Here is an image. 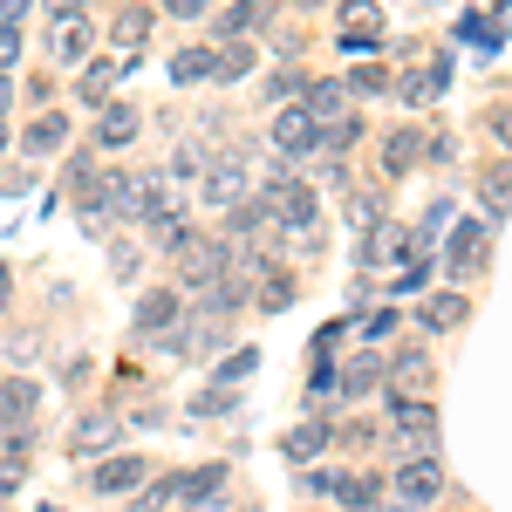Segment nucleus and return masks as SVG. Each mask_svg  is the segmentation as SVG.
Wrapping results in <instances>:
<instances>
[{
  "label": "nucleus",
  "instance_id": "nucleus-23",
  "mask_svg": "<svg viewBox=\"0 0 512 512\" xmlns=\"http://www.w3.org/2000/svg\"><path fill=\"white\" fill-rule=\"evenodd\" d=\"M376 226H383V205H376V198H355V205H349V233L369 239Z\"/></svg>",
  "mask_w": 512,
  "mask_h": 512
},
{
  "label": "nucleus",
  "instance_id": "nucleus-3",
  "mask_svg": "<svg viewBox=\"0 0 512 512\" xmlns=\"http://www.w3.org/2000/svg\"><path fill=\"white\" fill-rule=\"evenodd\" d=\"M274 151H280V158H294V164L315 158V151H321V123L308 117V110H280V117H274Z\"/></svg>",
  "mask_w": 512,
  "mask_h": 512
},
{
  "label": "nucleus",
  "instance_id": "nucleus-38",
  "mask_svg": "<svg viewBox=\"0 0 512 512\" xmlns=\"http://www.w3.org/2000/svg\"><path fill=\"white\" fill-rule=\"evenodd\" d=\"M355 89H362V96H383V89H390V82H383V69H355Z\"/></svg>",
  "mask_w": 512,
  "mask_h": 512
},
{
  "label": "nucleus",
  "instance_id": "nucleus-8",
  "mask_svg": "<svg viewBox=\"0 0 512 512\" xmlns=\"http://www.w3.org/2000/svg\"><path fill=\"white\" fill-rule=\"evenodd\" d=\"M117 437H123V424L110 417V410H89L76 431H69V451H76V458H103V451H110Z\"/></svg>",
  "mask_w": 512,
  "mask_h": 512
},
{
  "label": "nucleus",
  "instance_id": "nucleus-47",
  "mask_svg": "<svg viewBox=\"0 0 512 512\" xmlns=\"http://www.w3.org/2000/svg\"><path fill=\"white\" fill-rule=\"evenodd\" d=\"M7 287H14V280H7V267H0V308H7Z\"/></svg>",
  "mask_w": 512,
  "mask_h": 512
},
{
  "label": "nucleus",
  "instance_id": "nucleus-1",
  "mask_svg": "<svg viewBox=\"0 0 512 512\" xmlns=\"http://www.w3.org/2000/svg\"><path fill=\"white\" fill-rule=\"evenodd\" d=\"M233 274V246H226V239H185V246H178V280H185V294H205V287H212V280H226Z\"/></svg>",
  "mask_w": 512,
  "mask_h": 512
},
{
  "label": "nucleus",
  "instance_id": "nucleus-10",
  "mask_svg": "<svg viewBox=\"0 0 512 512\" xmlns=\"http://www.w3.org/2000/svg\"><path fill=\"white\" fill-rule=\"evenodd\" d=\"M35 403H41V390L28 376L0 383V431H28V424H35Z\"/></svg>",
  "mask_w": 512,
  "mask_h": 512
},
{
  "label": "nucleus",
  "instance_id": "nucleus-7",
  "mask_svg": "<svg viewBox=\"0 0 512 512\" xmlns=\"http://www.w3.org/2000/svg\"><path fill=\"white\" fill-rule=\"evenodd\" d=\"M178 315H185V287H151V294L137 301V328H144V335L178 328Z\"/></svg>",
  "mask_w": 512,
  "mask_h": 512
},
{
  "label": "nucleus",
  "instance_id": "nucleus-24",
  "mask_svg": "<svg viewBox=\"0 0 512 512\" xmlns=\"http://www.w3.org/2000/svg\"><path fill=\"white\" fill-rule=\"evenodd\" d=\"M260 7H267V0H233V7H226V21H212V28H219V35H239V28H253V14H260Z\"/></svg>",
  "mask_w": 512,
  "mask_h": 512
},
{
  "label": "nucleus",
  "instance_id": "nucleus-18",
  "mask_svg": "<svg viewBox=\"0 0 512 512\" xmlns=\"http://www.w3.org/2000/svg\"><path fill=\"white\" fill-rule=\"evenodd\" d=\"M328 444H335V431H328V424H294V431L280 437V451H287V458H321Z\"/></svg>",
  "mask_w": 512,
  "mask_h": 512
},
{
  "label": "nucleus",
  "instance_id": "nucleus-4",
  "mask_svg": "<svg viewBox=\"0 0 512 512\" xmlns=\"http://www.w3.org/2000/svg\"><path fill=\"white\" fill-rule=\"evenodd\" d=\"M301 110L321 123V130H335V123H349V82H335V76H321L308 82V96H301Z\"/></svg>",
  "mask_w": 512,
  "mask_h": 512
},
{
  "label": "nucleus",
  "instance_id": "nucleus-16",
  "mask_svg": "<svg viewBox=\"0 0 512 512\" xmlns=\"http://www.w3.org/2000/svg\"><path fill=\"white\" fill-rule=\"evenodd\" d=\"M417 321H424L431 335H451V328L465 321V294H458V287H451V294H431V301L417 308Z\"/></svg>",
  "mask_w": 512,
  "mask_h": 512
},
{
  "label": "nucleus",
  "instance_id": "nucleus-12",
  "mask_svg": "<svg viewBox=\"0 0 512 512\" xmlns=\"http://www.w3.org/2000/svg\"><path fill=\"white\" fill-rule=\"evenodd\" d=\"M239 192H246V164L239 158H219L212 171H205V205H226V212H233Z\"/></svg>",
  "mask_w": 512,
  "mask_h": 512
},
{
  "label": "nucleus",
  "instance_id": "nucleus-46",
  "mask_svg": "<svg viewBox=\"0 0 512 512\" xmlns=\"http://www.w3.org/2000/svg\"><path fill=\"white\" fill-rule=\"evenodd\" d=\"M499 28H506V35H512V0H499Z\"/></svg>",
  "mask_w": 512,
  "mask_h": 512
},
{
  "label": "nucleus",
  "instance_id": "nucleus-15",
  "mask_svg": "<svg viewBox=\"0 0 512 512\" xmlns=\"http://www.w3.org/2000/svg\"><path fill=\"white\" fill-rule=\"evenodd\" d=\"M89 485H96V492H110V499H117V492H137V485H144V458H103Z\"/></svg>",
  "mask_w": 512,
  "mask_h": 512
},
{
  "label": "nucleus",
  "instance_id": "nucleus-28",
  "mask_svg": "<svg viewBox=\"0 0 512 512\" xmlns=\"http://www.w3.org/2000/svg\"><path fill=\"white\" fill-rule=\"evenodd\" d=\"M485 212H512V178H506V171L485 178Z\"/></svg>",
  "mask_w": 512,
  "mask_h": 512
},
{
  "label": "nucleus",
  "instance_id": "nucleus-26",
  "mask_svg": "<svg viewBox=\"0 0 512 512\" xmlns=\"http://www.w3.org/2000/svg\"><path fill=\"white\" fill-rule=\"evenodd\" d=\"M205 171H212V164L198 158L192 144H178V151H171V178H185V185H192V178H205Z\"/></svg>",
  "mask_w": 512,
  "mask_h": 512
},
{
  "label": "nucleus",
  "instance_id": "nucleus-32",
  "mask_svg": "<svg viewBox=\"0 0 512 512\" xmlns=\"http://www.w3.org/2000/svg\"><path fill=\"white\" fill-rule=\"evenodd\" d=\"M171 499H178V478H164V485H151V492L137 499V512H164Z\"/></svg>",
  "mask_w": 512,
  "mask_h": 512
},
{
  "label": "nucleus",
  "instance_id": "nucleus-35",
  "mask_svg": "<svg viewBox=\"0 0 512 512\" xmlns=\"http://www.w3.org/2000/svg\"><path fill=\"white\" fill-rule=\"evenodd\" d=\"M14 55H21V28H14V21H0V76H7V62H14Z\"/></svg>",
  "mask_w": 512,
  "mask_h": 512
},
{
  "label": "nucleus",
  "instance_id": "nucleus-11",
  "mask_svg": "<svg viewBox=\"0 0 512 512\" xmlns=\"http://www.w3.org/2000/svg\"><path fill=\"white\" fill-rule=\"evenodd\" d=\"M390 424H396V431H410L417 444H437V410H431V403H410L403 390L390 396Z\"/></svg>",
  "mask_w": 512,
  "mask_h": 512
},
{
  "label": "nucleus",
  "instance_id": "nucleus-20",
  "mask_svg": "<svg viewBox=\"0 0 512 512\" xmlns=\"http://www.w3.org/2000/svg\"><path fill=\"white\" fill-rule=\"evenodd\" d=\"M96 137H103L110 151L130 144V137H137V110H130V103H103V130H96Z\"/></svg>",
  "mask_w": 512,
  "mask_h": 512
},
{
  "label": "nucleus",
  "instance_id": "nucleus-31",
  "mask_svg": "<svg viewBox=\"0 0 512 512\" xmlns=\"http://www.w3.org/2000/svg\"><path fill=\"white\" fill-rule=\"evenodd\" d=\"M424 280H431V260H410V267L396 274V287H390V294H417Z\"/></svg>",
  "mask_w": 512,
  "mask_h": 512
},
{
  "label": "nucleus",
  "instance_id": "nucleus-19",
  "mask_svg": "<svg viewBox=\"0 0 512 512\" xmlns=\"http://www.w3.org/2000/svg\"><path fill=\"white\" fill-rule=\"evenodd\" d=\"M212 342H219V335H212V328H192V321H185V328H164V335H158L164 355H205Z\"/></svg>",
  "mask_w": 512,
  "mask_h": 512
},
{
  "label": "nucleus",
  "instance_id": "nucleus-21",
  "mask_svg": "<svg viewBox=\"0 0 512 512\" xmlns=\"http://www.w3.org/2000/svg\"><path fill=\"white\" fill-rule=\"evenodd\" d=\"M110 82H117V62H89L76 82V96L82 103H110Z\"/></svg>",
  "mask_w": 512,
  "mask_h": 512
},
{
  "label": "nucleus",
  "instance_id": "nucleus-33",
  "mask_svg": "<svg viewBox=\"0 0 512 512\" xmlns=\"http://www.w3.org/2000/svg\"><path fill=\"white\" fill-rule=\"evenodd\" d=\"M424 376H431L424 355H396V383H424Z\"/></svg>",
  "mask_w": 512,
  "mask_h": 512
},
{
  "label": "nucleus",
  "instance_id": "nucleus-22",
  "mask_svg": "<svg viewBox=\"0 0 512 512\" xmlns=\"http://www.w3.org/2000/svg\"><path fill=\"white\" fill-rule=\"evenodd\" d=\"M417 151H424V144H417V130H396L390 144H383V164H390V171H410Z\"/></svg>",
  "mask_w": 512,
  "mask_h": 512
},
{
  "label": "nucleus",
  "instance_id": "nucleus-42",
  "mask_svg": "<svg viewBox=\"0 0 512 512\" xmlns=\"http://www.w3.org/2000/svg\"><path fill=\"white\" fill-rule=\"evenodd\" d=\"M35 349H41L35 335H14V342H7V355H14V362H35Z\"/></svg>",
  "mask_w": 512,
  "mask_h": 512
},
{
  "label": "nucleus",
  "instance_id": "nucleus-30",
  "mask_svg": "<svg viewBox=\"0 0 512 512\" xmlns=\"http://www.w3.org/2000/svg\"><path fill=\"white\" fill-rule=\"evenodd\" d=\"M144 28H151V14H144V7H130V14L117 21V41H123V48H137V41H144Z\"/></svg>",
  "mask_w": 512,
  "mask_h": 512
},
{
  "label": "nucleus",
  "instance_id": "nucleus-39",
  "mask_svg": "<svg viewBox=\"0 0 512 512\" xmlns=\"http://www.w3.org/2000/svg\"><path fill=\"white\" fill-rule=\"evenodd\" d=\"M362 335H369V342H390V335H396V315H369V321H362Z\"/></svg>",
  "mask_w": 512,
  "mask_h": 512
},
{
  "label": "nucleus",
  "instance_id": "nucleus-48",
  "mask_svg": "<svg viewBox=\"0 0 512 512\" xmlns=\"http://www.w3.org/2000/svg\"><path fill=\"white\" fill-rule=\"evenodd\" d=\"M7 96H14V82H7V76H0V110H7Z\"/></svg>",
  "mask_w": 512,
  "mask_h": 512
},
{
  "label": "nucleus",
  "instance_id": "nucleus-29",
  "mask_svg": "<svg viewBox=\"0 0 512 512\" xmlns=\"http://www.w3.org/2000/svg\"><path fill=\"white\" fill-rule=\"evenodd\" d=\"M253 362H260V355H253V349L226 355V362H219V383H246V376H253Z\"/></svg>",
  "mask_w": 512,
  "mask_h": 512
},
{
  "label": "nucleus",
  "instance_id": "nucleus-49",
  "mask_svg": "<svg viewBox=\"0 0 512 512\" xmlns=\"http://www.w3.org/2000/svg\"><path fill=\"white\" fill-rule=\"evenodd\" d=\"M0 151H7V117H0Z\"/></svg>",
  "mask_w": 512,
  "mask_h": 512
},
{
  "label": "nucleus",
  "instance_id": "nucleus-50",
  "mask_svg": "<svg viewBox=\"0 0 512 512\" xmlns=\"http://www.w3.org/2000/svg\"><path fill=\"white\" fill-rule=\"evenodd\" d=\"M301 7H328V0H301Z\"/></svg>",
  "mask_w": 512,
  "mask_h": 512
},
{
  "label": "nucleus",
  "instance_id": "nucleus-41",
  "mask_svg": "<svg viewBox=\"0 0 512 512\" xmlns=\"http://www.w3.org/2000/svg\"><path fill=\"white\" fill-rule=\"evenodd\" d=\"M164 7H171V14H178V21H198V14H205V7H212V0H164Z\"/></svg>",
  "mask_w": 512,
  "mask_h": 512
},
{
  "label": "nucleus",
  "instance_id": "nucleus-34",
  "mask_svg": "<svg viewBox=\"0 0 512 512\" xmlns=\"http://www.w3.org/2000/svg\"><path fill=\"white\" fill-rule=\"evenodd\" d=\"M260 308H267V315H280V308H287V274H267V294H260Z\"/></svg>",
  "mask_w": 512,
  "mask_h": 512
},
{
  "label": "nucleus",
  "instance_id": "nucleus-25",
  "mask_svg": "<svg viewBox=\"0 0 512 512\" xmlns=\"http://www.w3.org/2000/svg\"><path fill=\"white\" fill-rule=\"evenodd\" d=\"M239 76H253V48H246V41L219 55V82H239Z\"/></svg>",
  "mask_w": 512,
  "mask_h": 512
},
{
  "label": "nucleus",
  "instance_id": "nucleus-40",
  "mask_svg": "<svg viewBox=\"0 0 512 512\" xmlns=\"http://www.w3.org/2000/svg\"><path fill=\"white\" fill-rule=\"evenodd\" d=\"M458 35H465V41H485V48H492V28H485V14H465V21H458Z\"/></svg>",
  "mask_w": 512,
  "mask_h": 512
},
{
  "label": "nucleus",
  "instance_id": "nucleus-17",
  "mask_svg": "<svg viewBox=\"0 0 512 512\" xmlns=\"http://www.w3.org/2000/svg\"><path fill=\"white\" fill-rule=\"evenodd\" d=\"M376 383H383V362H376V355H355L349 369H342V396H349V403L376 396Z\"/></svg>",
  "mask_w": 512,
  "mask_h": 512
},
{
  "label": "nucleus",
  "instance_id": "nucleus-9",
  "mask_svg": "<svg viewBox=\"0 0 512 512\" xmlns=\"http://www.w3.org/2000/svg\"><path fill=\"white\" fill-rule=\"evenodd\" d=\"M355 260H362V267H383V260H403V267H410V260H417V239L396 233V226H376V233L355 246Z\"/></svg>",
  "mask_w": 512,
  "mask_h": 512
},
{
  "label": "nucleus",
  "instance_id": "nucleus-6",
  "mask_svg": "<svg viewBox=\"0 0 512 512\" xmlns=\"http://www.w3.org/2000/svg\"><path fill=\"white\" fill-rule=\"evenodd\" d=\"M444 260H451V274H478L485 267V226L478 219H458L451 239H444Z\"/></svg>",
  "mask_w": 512,
  "mask_h": 512
},
{
  "label": "nucleus",
  "instance_id": "nucleus-36",
  "mask_svg": "<svg viewBox=\"0 0 512 512\" xmlns=\"http://www.w3.org/2000/svg\"><path fill=\"white\" fill-rule=\"evenodd\" d=\"M192 410H198V417H219V410H233V396H226V383H219V390H205V396L192 403Z\"/></svg>",
  "mask_w": 512,
  "mask_h": 512
},
{
  "label": "nucleus",
  "instance_id": "nucleus-13",
  "mask_svg": "<svg viewBox=\"0 0 512 512\" xmlns=\"http://www.w3.org/2000/svg\"><path fill=\"white\" fill-rule=\"evenodd\" d=\"M62 144H69V117H62V110L35 117V123H28V137H21V151H28V158H55Z\"/></svg>",
  "mask_w": 512,
  "mask_h": 512
},
{
  "label": "nucleus",
  "instance_id": "nucleus-14",
  "mask_svg": "<svg viewBox=\"0 0 512 512\" xmlns=\"http://www.w3.org/2000/svg\"><path fill=\"white\" fill-rule=\"evenodd\" d=\"M171 82H178V89L219 82V55H212V48H178V55H171Z\"/></svg>",
  "mask_w": 512,
  "mask_h": 512
},
{
  "label": "nucleus",
  "instance_id": "nucleus-45",
  "mask_svg": "<svg viewBox=\"0 0 512 512\" xmlns=\"http://www.w3.org/2000/svg\"><path fill=\"white\" fill-rule=\"evenodd\" d=\"M76 7H82V0H48V14H55V21H69Z\"/></svg>",
  "mask_w": 512,
  "mask_h": 512
},
{
  "label": "nucleus",
  "instance_id": "nucleus-44",
  "mask_svg": "<svg viewBox=\"0 0 512 512\" xmlns=\"http://www.w3.org/2000/svg\"><path fill=\"white\" fill-rule=\"evenodd\" d=\"M28 7H35V0H0V21H21Z\"/></svg>",
  "mask_w": 512,
  "mask_h": 512
},
{
  "label": "nucleus",
  "instance_id": "nucleus-2",
  "mask_svg": "<svg viewBox=\"0 0 512 512\" xmlns=\"http://www.w3.org/2000/svg\"><path fill=\"white\" fill-rule=\"evenodd\" d=\"M444 499V465L437 458H403L396 472V512H431Z\"/></svg>",
  "mask_w": 512,
  "mask_h": 512
},
{
  "label": "nucleus",
  "instance_id": "nucleus-43",
  "mask_svg": "<svg viewBox=\"0 0 512 512\" xmlns=\"http://www.w3.org/2000/svg\"><path fill=\"white\" fill-rule=\"evenodd\" d=\"M492 137H499V144L512 151V110H499V117H492Z\"/></svg>",
  "mask_w": 512,
  "mask_h": 512
},
{
  "label": "nucleus",
  "instance_id": "nucleus-5",
  "mask_svg": "<svg viewBox=\"0 0 512 512\" xmlns=\"http://www.w3.org/2000/svg\"><path fill=\"white\" fill-rule=\"evenodd\" d=\"M144 226H151V246H158V253H178V246L192 239V226H185V212L171 205V192H158V198H151Z\"/></svg>",
  "mask_w": 512,
  "mask_h": 512
},
{
  "label": "nucleus",
  "instance_id": "nucleus-37",
  "mask_svg": "<svg viewBox=\"0 0 512 512\" xmlns=\"http://www.w3.org/2000/svg\"><path fill=\"white\" fill-rule=\"evenodd\" d=\"M267 96H308V76H294V69H287V76L267 82Z\"/></svg>",
  "mask_w": 512,
  "mask_h": 512
},
{
  "label": "nucleus",
  "instance_id": "nucleus-27",
  "mask_svg": "<svg viewBox=\"0 0 512 512\" xmlns=\"http://www.w3.org/2000/svg\"><path fill=\"white\" fill-rule=\"evenodd\" d=\"M55 55H62V62H82V55H89V28H62V35H55Z\"/></svg>",
  "mask_w": 512,
  "mask_h": 512
}]
</instances>
